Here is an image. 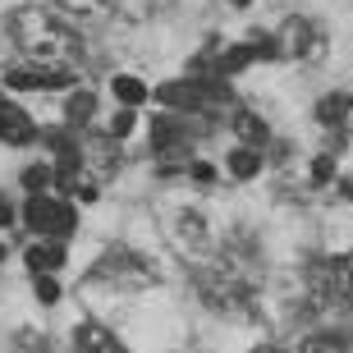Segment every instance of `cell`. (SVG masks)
I'll return each instance as SVG.
<instances>
[{"label": "cell", "instance_id": "1", "mask_svg": "<svg viewBox=\"0 0 353 353\" xmlns=\"http://www.w3.org/2000/svg\"><path fill=\"white\" fill-rule=\"evenodd\" d=\"M10 37H14V46L23 51V60H32V65L79 69V60H83L79 32H74L51 5H41V0L19 5V10L10 14Z\"/></svg>", "mask_w": 353, "mask_h": 353}, {"label": "cell", "instance_id": "2", "mask_svg": "<svg viewBox=\"0 0 353 353\" xmlns=\"http://www.w3.org/2000/svg\"><path fill=\"white\" fill-rule=\"evenodd\" d=\"M197 289H202V299H207L211 307H221V312H239V307L252 303V275L239 271L234 257L211 262L207 271L197 275Z\"/></svg>", "mask_w": 353, "mask_h": 353}, {"label": "cell", "instance_id": "3", "mask_svg": "<svg viewBox=\"0 0 353 353\" xmlns=\"http://www.w3.org/2000/svg\"><path fill=\"white\" fill-rule=\"evenodd\" d=\"M23 221H28V230H32L37 239H65V234H74L79 211L69 207V202H55V197H46V193H28Z\"/></svg>", "mask_w": 353, "mask_h": 353}, {"label": "cell", "instance_id": "4", "mask_svg": "<svg viewBox=\"0 0 353 353\" xmlns=\"http://www.w3.org/2000/svg\"><path fill=\"white\" fill-rule=\"evenodd\" d=\"M275 37V55H285V60H312L321 51V32H316L312 19H285Z\"/></svg>", "mask_w": 353, "mask_h": 353}, {"label": "cell", "instance_id": "5", "mask_svg": "<svg viewBox=\"0 0 353 353\" xmlns=\"http://www.w3.org/2000/svg\"><path fill=\"white\" fill-rule=\"evenodd\" d=\"M79 79L74 69H46V65H32V60H19V65L5 69V83L19 92H51V88H69Z\"/></svg>", "mask_w": 353, "mask_h": 353}, {"label": "cell", "instance_id": "6", "mask_svg": "<svg viewBox=\"0 0 353 353\" xmlns=\"http://www.w3.org/2000/svg\"><path fill=\"white\" fill-rule=\"evenodd\" d=\"M37 138V124L28 119L23 105H14V101H0V143L5 147H23Z\"/></svg>", "mask_w": 353, "mask_h": 353}, {"label": "cell", "instance_id": "7", "mask_svg": "<svg viewBox=\"0 0 353 353\" xmlns=\"http://www.w3.org/2000/svg\"><path fill=\"white\" fill-rule=\"evenodd\" d=\"M74 353H129V349H124V344H119L105 326L83 321V326L74 330Z\"/></svg>", "mask_w": 353, "mask_h": 353}, {"label": "cell", "instance_id": "8", "mask_svg": "<svg viewBox=\"0 0 353 353\" xmlns=\"http://www.w3.org/2000/svg\"><path fill=\"white\" fill-rule=\"evenodd\" d=\"M28 266H32V275H51L65 266V248L55 243V239H37L32 248H28Z\"/></svg>", "mask_w": 353, "mask_h": 353}, {"label": "cell", "instance_id": "9", "mask_svg": "<svg viewBox=\"0 0 353 353\" xmlns=\"http://www.w3.org/2000/svg\"><path fill=\"white\" fill-rule=\"evenodd\" d=\"M110 92H115V101H119V105H129V110H138V105L152 101V88H147L143 79H133V74H115Z\"/></svg>", "mask_w": 353, "mask_h": 353}, {"label": "cell", "instance_id": "10", "mask_svg": "<svg viewBox=\"0 0 353 353\" xmlns=\"http://www.w3.org/2000/svg\"><path fill=\"white\" fill-rule=\"evenodd\" d=\"M234 133L243 147H262L266 138H271V129H266V119H257L252 110H234Z\"/></svg>", "mask_w": 353, "mask_h": 353}, {"label": "cell", "instance_id": "11", "mask_svg": "<svg viewBox=\"0 0 353 353\" xmlns=\"http://www.w3.org/2000/svg\"><path fill=\"white\" fill-rule=\"evenodd\" d=\"M124 271H129L133 280H152V271H147L133 252H105V262L97 266V275H124Z\"/></svg>", "mask_w": 353, "mask_h": 353}, {"label": "cell", "instance_id": "12", "mask_svg": "<svg viewBox=\"0 0 353 353\" xmlns=\"http://www.w3.org/2000/svg\"><path fill=\"white\" fill-rule=\"evenodd\" d=\"M230 174H234V179L262 174V147H234V152H230Z\"/></svg>", "mask_w": 353, "mask_h": 353}, {"label": "cell", "instance_id": "13", "mask_svg": "<svg viewBox=\"0 0 353 353\" xmlns=\"http://www.w3.org/2000/svg\"><path fill=\"white\" fill-rule=\"evenodd\" d=\"M353 105L344 101L340 92H330V97H321V101H316V119H321V124H344V115H349Z\"/></svg>", "mask_w": 353, "mask_h": 353}, {"label": "cell", "instance_id": "14", "mask_svg": "<svg viewBox=\"0 0 353 353\" xmlns=\"http://www.w3.org/2000/svg\"><path fill=\"white\" fill-rule=\"evenodd\" d=\"M92 110H97V97H92V92H74V97H69V105H65L69 124H88Z\"/></svg>", "mask_w": 353, "mask_h": 353}, {"label": "cell", "instance_id": "15", "mask_svg": "<svg viewBox=\"0 0 353 353\" xmlns=\"http://www.w3.org/2000/svg\"><path fill=\"white\" fill-rule=\"evenodd\" d=\"M157 0H101V10H115L119 19H147Z\"/></svg>", "mask_w": 353, "mask_h": 353}, {"label": "cell", "instance_id": "16", "mask_svg": "<svg viewBox=\"0 0 353 353\" xmlns=\"http://www.w3.org/2000/svg\"><path fill=\"white\" fill-rule=\"evenodd\" d=\"M23 188L28 193H46V188H55V165H28L23 170Z\"/></svg>", "mask_w": 353, "mask_h": 353}, {"label": "cell", "instance_id": "17", "mask_svg": "<svg viewBox=\"0 0 353 353\" xmlns=\"http://www.w3.org/2000/svg\"><path fill=\"white\" fill-rule=\"evenodd\" d=\"M299 353H349V344H344L340 335H307Z\"/></svg>", "mask_w": 353, "mask_h": 353}, {"label": "cell", "instance_id": "18", "mask_svg": "<svg viewBox=\"0 0 353 353\" xmlns=\"http://www.w3.org/2000/svg\"><path fill=\"white\" fill-rule=\"evenodd\" d=\"M129 133H133V110H129V105H119L115 115H110V138L119 143V138H129Z\"/></svg>", "mask_w": 353, "mask_h": 353}, {"label": "cell", "instance_id": "19", "mask_svg": "<svg viewBox=\"0 0 353 353\" xmlns=\"http://www.w3.org/2000/svg\"><path fill=\"white\" fill-rule=\"evenodd\" d=\"M330 179H335V157L326 152V157H316V161H312V183H321V188H326Z\"/></svg>", "mask_w": 353, "mask_h": 353}, {"label": "cell", "instance_id": "20", "mask_svg": "<svg viewBox=\"0 0 353 353\" xmlns=\"http://www.w3.org/2000/svg\"><path fill=\"white\" fill-rule=\"evenodd\" d=\"M37 303H46V307L60 303V285H55L51 275H37Z\"/></svg>", "mask_w": 353, "mask_h": 353}, {"label": "cell", "instance_id": "21", "mask_svg": "<svg viewBox=\"0 0 353 353\" xmlns=\"http://www.w3.org/2000/svg\"><path fill=\"white\" fill-rule=\"evenodd\" d=\"M14 225V207H10V197H0V230H10Z\"/></svg>", "mask_w": 353, "mask_h": 353}, {"label": "cell", "instance_id": "22", "mask_svg": "<svg viewBox=\"0 0 353 353\" xmlns=\"http://www.w3.org/2000/svg\"><path fill=\"white\" fill-rule=\"evenodd\" d=\"M252 353H285V349H271V344H266V349H252Z\"/></svg>", "mask_w": 353, "mask_h": 353}, {"label": "cell", "instance_id": "23", "mask_svg": "<svg viewBox=\"0 0 353 353\" xmlns=\"http://www.w3.org/2000/svg\"><path fill=\"white\" fill-rule=\"evenodd\" d=\"M344 193H349V197H353V179H349V183H344Z\"/></svg>", "mask_w": 353, "mask_h": 353}, {"label": "cell", "instance_id": "24", "mask_svg": "<svg viewBox=\"0 0 353 353\" xmlns=\"http://www.w3.org/2000/svg\"><path fill=\"white\" fill-rule=\"evenodd\" d=\"M234 5H239V10H243V5H252V0H234Z\"/></svg>", "mask_w": 353, "mask_h": 353}, {"label": "cell", "instance_id": "25", "mask_svg": "<svg viewBox=\"0 0 353 353\" xmlns=\"http://www.w3.org/2000/svg\"><path fill=\"white\" fill-rule=\"evenodd\" d=\"M0 262H5V243H0Z\"/></svg>", "mask_w": 353, "mask_h": 353}, {"label": "cell", "instance_id": "26", "mask_svg": "<svg viewBox=\"0 0 353 353\" xmlns=\"http://www.w3.org/2000/svg\"><path fill=\"white\" fill-rule=\"evenodd\" d=\"M349 105H353V97H349Z\"/></svg>", "mask_w": 353, "mask_h": 353}]
</instances>
